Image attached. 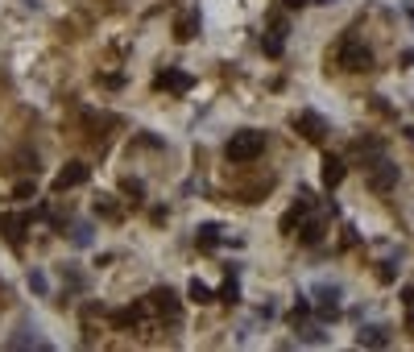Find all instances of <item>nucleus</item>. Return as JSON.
<instances>
[{"instance_id":"13","label":"nucleus","mask_w":414,"mask_h":352,"mask_svg":"<svg viewBox=\"0 0 414 352\" xmlns=\"http://www.w3.org/2000/svg\"><path fill=\"white\" fill-rule=\"evenodd\" d=\"M195 33H199V13H182V17L174 21V38H178V42H191Z\"/></svg>"},{"instance_id":"11","label":"nucleus","mask_w":414,"mask_h":352,"mask_svg":"<svg viewBox=\"0 0 414 352\" xmlns=\"http://www.w3.org/2000/svg\"><path fill=\"white\" fill-rule=\"evenodd\" d=\"M315 311H319V319H335V315H340V290H335V286H324V290H319Z\"/></svg>"},{"instance_id":"24","label":"nucleus","mask_w":414,"mask_h":352,"mask_svg":"<svg viewBox=\"0 0 414 352\" xmlns=\"http://www.w3.org/2000/svg\"><path fill=\"white\" fill-rule=\"evenodd\" d=\"M406 328H411V332H414V307H411V315H406Z\"/></svg>"},{"instance_id":"17","label":"nucleus","mask_w":414,"mask_h":352,"mask_svg":"<svg viewBox=\"0 0 414 352\" xmlns=\"http://www.w3.org/2000/svg\"><path fill=\"white\" fill-rule=\"evenodd\" d=\"M195 241H199L203 249H216V245H220V228H216V224H203V228L195 232Z\"/></svg>"},{"instance_id":"20","label":"nucleus","mask_w":414,"mask_h":352,"mask_svg":"<svg viewBox=\"0 0 414 352\" xmlns=\"http://www.w3.org/2000/svg\"><path fill=\"white\" fill-rule=\"evenodd\" d=\"M298 332H303V340H311V344H324V340H328L319 328H298Z\"/></svg>"},{"instance_id":"3","label":"nucleus","mask_w":414,"mask_h":352,"mask_svg":"<svg viewBox=\"0 0 414 352\" xmlns=\"http://www.w3.org/2000/svg\"><path fill=\"white\" fill-rule=\"evenodd\" d=\"M369 186H373L377 195L394 191V186H398V166H394L390 158H373V166H369Z\"/></svg>"},{"instance_id":"21","label":"nucleus","mask_w":414,"mask_h":352,"mask_svg":"<svg viewBox=\"0 0 414 352\" xmlns=\"http://www.w3.org/2000/svg\"><path fill=\"white\" fill-rule=\"evenodd\" d=\"M29 286H33L38 294H46V278H42V273H29Z\"/></svg>"},{"instance_id":"22","label":"nucleus","mask_w":414,"mask_h":352,"mask_svg":"<svg viewBox=\"0 0 414 352\" xmlns=\"http://www.w3.org/2000/svg\"><path fill=\"white\" fill-rule=\"evenodd\" d=\"M402 303H406V307H414V286H406V290H402Z\"/></svg>"},{"instance_id":"14","label":"nucleus","mask_w":414,"mask_h":352,"mask_svg":"<svg viewBox=\"0 0 414 352\" xmlns=\"http://www.w3.org/2000/svg\"><path fill=\"white\" fill-rule=\"evenodd\" d=\"M186 298H191V303H199V307H207V303H216V290H212L207 282H199V278H195V282L186 286Z\"/></svg>"},{"instance_id":"5","label":"nucleus","mask_w":414,"mask_h":352,"mask_svg":"<svg viewBox=\"0 0 414 352\" xmlns=\"http://www.w3.org/2000/svg\"><path fill=\"white\" fill-rule=\"evenodd\" d=\"M150 307L158 311V319H170V323H174V319H178V311H182V307H178V294H174L170 286H158V290L150 294Z\"/></svg>"},{"instance_id":"15","label":"nucleus","mask_w":414,"mask_h":352,"mask_svg":"<svg viewBox=\"0 0 414 352\" xmlns=\"http://www.w3.org/2000/svg\"><path fill=\"white\" fill-rule=\"evenodd\" d=\"M298 241H303V245H319V241H324V224H319V220H303V224H298Z\"/></svg>"},{"instance_id":"19","label":"nucleus","mask_w":414,"mask_h":352,"mask_svg":"<svg viewBox=\"0 0 414 352\" xmlns=\"http://www.w3.org/2000/svg\"><path fill=\"white\" fill-rule=\"evenodd\" d=\"M125 195H133V199H141V195H145V186H141V178H125Z\"/></svg>"},{"instance_id":"4","label":"nucleus","mask_w":414,"mask_h":352,"mask_svg":"<svg viewBox=\"0 0 414 352\" xmlns=\"http://www.w3.org/2000/svg\"><path fill=\"white\" fill-rule=\"evenodd\" d=\"M286 33H290L286 17H273L269 29H265V38H261V50H265L269 58H282V50H286Z\"/></svg>"},{"instance_id":"10","label":"nucleus","mask_w":414,"mask_h":352,"mask_svg":"<svg viewBox=\"0 0 414 352\" xmlns=\"http://www.w3.org/2000/svg\"><path fill=\"white\" fill-rule=\"evenodd\" d=\"M158 88L178 91V95H182V91H191V88H195V79H191L186 71H174V67H166L162 75H158Z\"/></svg>"},{"instance_id":"12","label":"nucleus","mask_w":414,"mask_h":352,"mask_svg":"<svg viewBox=\"0 0 414 352\" xmlns=\"http://www.w3.org/2000/svg\"><path fill=\"white\" fill-rule=\"evenodd\" d=\"M385 344H390L385 328H360L356 332V349H385Z\"/></svg>"},{"instance_id":"16","label":"nucleus","mask_w":414,"mask_h":352,"mask_svg":"<svg viewBox=\"0 0 414 352\" xmlns=\"http://www.w3.org/2000/svg\"><path fill=\"white\" fill-rule=\"evenodd\" d=\"M216 303H228V307H232V303H241V282H237V278H228V282L220 286V294H216Z\"/></svg>"},{"instance_id":"1","label":"nucleus","mask_w":414,"mask_h":352,"mask_svg":"<svg viewBox=\"0 0 414 352\" xmlns=\"http://www.w3.org/2000/svg\"><path fill=\"white\" fill-rule=\"evenodd\" d=\"M224 154H228V162H257L265 154V133H257V129L232 133L228 145H224Z\"/></svg>"},{"instance_id":"25","label":"nucleus","mask_w":414,"mask_h":352,"mask_svg":"<svg viewBox=\"0 0 414 352\" xmlns=\"http://www.w3.org/2000/svg\"><path fill=\"white\" fill-rule=\"evenodd\" d=\"M311 4H331V0H311Z\"/></svg>"},{"instance_id":"9","label":"nucleus","mask_w":414,"mask_h":352,"mask_svg":"<svg viewBox=\"0 0 414 352\" xmlns=\"http://www.w3.org/2000/svg\"><path fill=\"white\" fill-rule=\"evenodd\" d=\"M344 175H348V166H344V158H335V154H328V158H324V170H319V178H324V186H328V191H335V186L344 182Z\"/></svg>"},{"instance_id":"6","label":"nucleus","mask_w":414,"mask_h":352,"mask_svg":"<svg viewBox=\"0 0 414 352\" xmlns=\"http://www.w3.org/2000/svg\"><path fill=\"white\" fill-rule=\"evenodd\" d=\"M87 175H91V170H87V162H67V166L54 175V191L63 195V191H71V186H83Z\"/></svg>"},{"instance_id":"2","label":"nucleus","mask_w":414,"mask_h":352,"mask_svg":"<svg viewBox=\"0 0 414 352\" xmlns=\"http://www.w3.org/2000/svg\"><path fill=\"white\" fill-rule=\"evenodd\" d=\"M335 63H340L344 71H369V67H373V54H369V46H360L356 38H344L340 50H335Z\"/></svg>"},{"instance_id":"23","label":"nucleus","mask_w":414,"mask_h":352,"mask_svg":"<svg viewBox=\"0 0 414 352\" xmlns=\"http://www.w3.org/2000/svg\"><path fill=\"white\" fill-rule=\"evenodd\" d=\"M286 8H303V4H311V0H282Z\"/></svg>"},{"instance_id":"18","label":"nucleus","mask_w":414,"mask_h":352,"mask_svg":"<svg viewBox=\"0 0 414 352\" xmlns=\"http://www.w3.org/2000/svg\"><path fill=\"white\" fill-rule=\"evenodd\" d=\"M33 191H38V186H33V178H25V182H17V186H13V199H29Z\"/></svg>"},{"instance_id":"8","label":"nucleus","mask_w":414,"mask_h":352,"mask_svg":"<svg viewBox=\"0 0 414 352\" xmlns=\"http://www.w3.org/2000/svg\"><path fill=\"white\" fill-rule=\"evenodd\" d=\"M29 228V216H13V211H4L0 216V232L8 237V245H17L21 249V232Z\"/></svg>"},{"instance_id":"7","label":"nucleus","mask_w":414,"mask_h":352,"mask_svg":"<svg viewBox=\"0 0 414 352\" xmlns=\"http://www.w3.org/2000/svg\"><path fill=\"white\" fill-rule=\"evenodd\" d=\"M294 129H298L307 141H324V133H328V125H324L319 112H298V116H294Z\"/></svg>"}]
</instances>
